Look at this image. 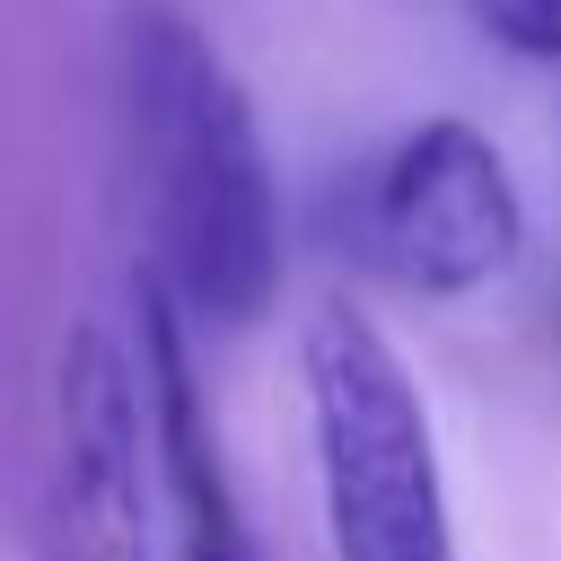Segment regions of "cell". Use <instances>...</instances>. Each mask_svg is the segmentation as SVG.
Instances as JSON below:
<instances>
[{"instance_id":"cell-2","label":"cell","mask_w":561,"mask_h":561,"mask_svg":"<svg viewBox=\"0 0 561 561\" xmlns=\"http://www.w3.org/2000/svg\"><path fill=\"white\" fill-rule=\"evenodd\" d=\"M298 386H307V447H316L333 561H465L430 394L359 298L333 289L307 307Z\"/></svg>"},{"instance_id":"cell-4","label":"cell","mask_w":561,"mask_h":561,"mask_svg":"<svg viewBox=\"0 0 561 561\" xmlns=\"http://www.w3.org/2000/svg\"><path fill=\"white\" fill-rule=\"evenodd\" d=\"M351 245L412 298H473L526 254V193L500 140L465 114H430L386 140L351 193Z\"/></svg>"},{"instance_id":"cell-1","label":"cell","mask_w":561,"mask_h":561,"mask_svg":"<svg viewBox=\"0 0 561 561\" xmlns=\"http://www.w3.org/2000/svg\"><path fill=\"white\" fill-rule=\"evenodd\" d=\"M123 105L149 193V280L184 333H254L289 280L280 175L228 53L167 0L123 26Z\"/></svg>"},{"instance_id":"cell-3","label":"cell","mask_w":561,"mask_h":561,"mask_svg":"<svg viewBox=\"0 0 561 561\" xmlns=\"http://www.w3.org/2000/svg\"><path fill=\"white\" fill-rule=\"evenodd\" d=\"M158 438L140 359L105 316H79L53 351L35 561H158Z\"/></svg>"},{"instance_id":"cell-5","label":"cell","mask_w":561,"mask_h":561,"mask_svg":"<svg viewBox=\"0 0 561 561\" xmlns=\"http://www.w3.org/2000/svg\"><path fill=\"white\" fill-rule=\"evenodd\" d=\"M140 298V386H149V438H158V491H167V543L175 561H263L254 508L237 491L228 438L210 421V394L193 377L184 316L158 298V280H131Z\"/></svg>"},{"instance_id":"cell-6","label":"cell","mask_w":561,"mask_h":561,"mask_svg":"<svg viewBox=\"0 0 561 561\" xmlns=\"http://www.w3.org/2000/svg\"><path fill=\"white\" fill-rule=\"evenodd\" d=\"M482 35L517 61H552L561 70V0H473Z\"/></svg>"}]
</instances>
